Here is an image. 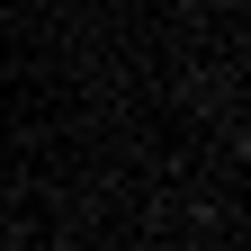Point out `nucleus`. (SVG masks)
Segmentation results:
<instances>
[{
  "label": "nucleus",
  "mask_w": 251,
  "mask_h": 251,
  "mask_svg": "<svg viewBox=\"0 0 251 251\" xmlns=\"http://www.w3.org/2000/svg\"><path fill=\"white\" fill-rule=\"evenodd\" d=\"M242 45H251V36H242Z\"/></svg>",
  "instance_id": "nucleus-1"
}]
</instances>
